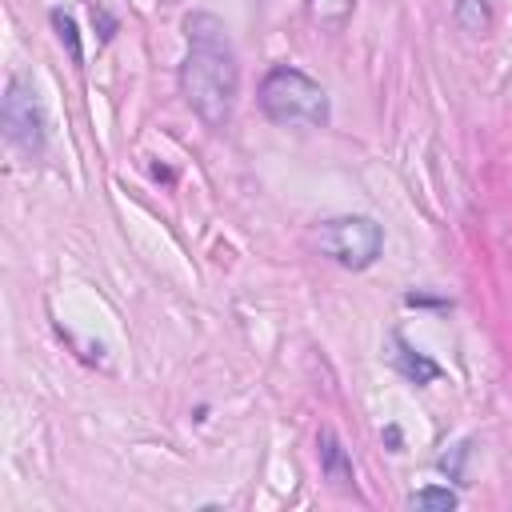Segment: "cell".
Masks as SVG:
<instances>
[{
	"label": "cell",
	"instance_id": "1",
	"mask_svg": "<svg viewBox=\"0 0 512 512\" xmlns=\"http://www.w3.org/2000/svg\"><path fill=\"white\" fill-rule=\"evenodd\" d=\"M184 36H188V56L180 64V92L208 128H224L232 120V104L240 92V64L232 36L224 20L212 12H192L184 20Z\"/></svg>",
	"mask_w": 512,
	"mask_h": 512
},
{
	"label": "cell",
	"instance_id": "2",
	"mask_svg": "<svg viewBox=\"0 0 512 512\" xmlns=\"http://www.w3.org/2000/svg\"><path fill=\"white\" fill-rule=\"evenodd\" d=\"M256 100L272 124H304V128L328 124V92L308 72H300L292 64L268 68Z\"/></svg>",
	"mask_w": 512,
	"mask_h": 512
},
{
	"label": "cell",
	"instance_id": "3",
	"mask_svg": "<svg viewBox=\"0 0 512 512\" xmlns=\"http://www.w3.org/2000/svg\"><path fill=\"white\" fill-rule=\"evenodd\" d=\"M316 244L324 256H332L340 268H368L380 248H384V228L372 220V216H336V220H324L320 232H316Z\"/></svg>",
	"mask_w": 512,
	"mask_h": 512
},
{
	"label": "cell",
	"instance_id": "4",
	"mask_svg": "<svg viewBox=\"0 0 512 512\" xmlns=\"http://www.w3.org/2000/svg\"><path fill=\"white\" fill-rule=\"evenodd\" d=\"M0 120H4V136L24 152V156H40L48 144V120L40 108V96L32 88L28 76L12 72L4 84V104H0Z\"/></svg>",
	"mask_w": 512,
	"mask_h": 512
},
{
	"label": "cell",
	"instance_id": "5",
	"mask_svg": "<svg viewBox=\"0 0 512 512\" xmlns=\"http://www.w3.org/2000/svg\"><path fill=\"white\" fill-rule=\"evenodd\" d=\"M316 456H320V472H324V480H332L340 492H352V484H356V476H352V456H348V448L340 444V436H336L332 428L320 432V440H316Z\"/></svg>",
	"mask_w": 512,
	"mask_h": 512
},
{
	"label": "cell",
	"instance_id": "6",
	"mask_svg": "<svg viewBox=\"0 0 512 512\" xmlns=\"http://www.w3.org/2000/svg\"><path fill=\"white\" fill-rule=\"evenodd\" d=\"M392 364H396V372L404 376V380H412V384H432L436 376H440V364L428 356V352H420V348H412L400 332H392Z\"/></svg>",
	"mask_w": 512,
	"mask_h": 512
},
{
	"label": "cell",
	"instance_id": "7",
	"mask_svg": "<svg viewBox=\"0 0 512 512\" xmlns=\"http://www.w3.org/2000/svg\"><path fill=\"white\" fill-rule=\"evenodd\" d=\"M452 16H456V24H460L468 36H484V32L492 28V8H488V0H456V4H452Z\"/></svg>",
	"mask_w": 512,
	"mask_h": 512
},
{
	"label": "cell",
	"instance_id": "8",
	"mask_svg": "<svg viewBox=\"0 0 512 512\" xmlns=\"http://www.w3.org/2000/svg\"><path fill=\"white\" fill-rule=\"evenodd\" d=\"M52 28H56L60 44L68 48L72 64H80V60H84V48H80V32H76V20H72V12H64V8H52Z\"/></svg>",
	"mask_w": 512,
	"mask_h": 512
},
{
	"label": "cell",
	"instance_id": "9",
	"mask_svg": "<svg viewBox=\"0 0 512 512\" xmlns=\"http://www.w3.org/2000/svg\"><path fill=\"white\" fill-rule=\"evenodd\" d=\"M352 4L356 0H308V12L320 24H344L352 16Z\"/></svg>",
	"mask_w": 512,
	"mask_h": 512
},
{
	"label": "cell",
	"instance_id": "10",
	"mask_svg": "<svg viewBox=\"0 0 512 512\" xmlns=\"http://www.w3.org/2000/svg\"><path fill=\"white\" fill-rule=\"evenodd\" d=\"M408 504L412 508H456V492L452 488H440V484H428V488H420V492H412L408 496Z\"/></svg>",
	"mask_w": 512,
	"mask_h": 512
},
{
	"label": "cell",
	"instance_id": "11",
	"mask_svg": "<svg viewBox=\"0 0 512 512\" xmlns=\"http://www.w3.org/2000/svg\"><path fill=\"white\" fill-rule=\"evenodd\" d=\"M384 444H388L392 452H400V428H396V424H388V428H384Z\"/></svg>",
	"mask_w": 512,
	"mask_h": 512
}]
</instances>
